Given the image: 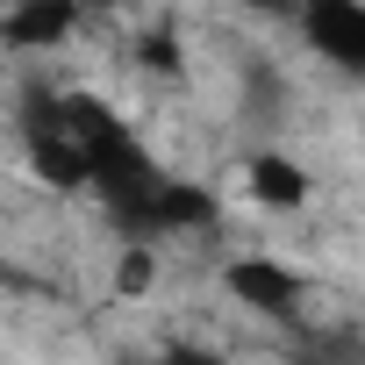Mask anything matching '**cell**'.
Masks as SVG:
<instances>
[{"mask_svg": "<svg viewBox=\"0 0 365 365\" xmlns=\"http://www.w3.org/2000/svg\"><path fill=\"white\" fill-rule=\"evenodd\" d=\"M301 22H308V43L329 65H344V72L365 65V8H358V0H308Z\"/></svg>", "mask_w": 365, "mask_h": 365, "instance_id": "1", "label": "cell"}, {"mask_svg": "<svg viewBox=\"0 0 365 365\" xmlns=\"http://www.w3.org/2000/svg\"><path fill=\"white\" fill-rule=\"evenodd\" d=\"M29 172L43 179V187H58V194H79L86 187V150L65 129V101H58V122L51 129H29Z\"/></svg>", "mask_w": 365, "mask_h": 365, "instance_id": "2", "label": "cell"}, {"mask_svg": "<svg viewBox=\"0 0 365 365\" xmlns=\"http://www.w3.org/2000/svg\"><path fill=\"white\" fill-rule=\"evenodd\" d=\"M230 294L251 301V308H265V315H294L301 308V279L279 258H237L230 265Z\"/></svg>", "mask_w": 365, "mask_h": 365, "instance_id": "3", "label": "cell"}, {"mask_svg": "<svg viewBox=\"0 0 365 365\" xmlns=\"http://www.w3.org/2000/svg\"><path fill=\"white\" fill-rule=\"evenodd\" d=\"M79 22V0H22V8L0 22V43L15 51H43V43H65Z\"/></svg>", "mask_w": 365, "mask_h": 365, "instance_id": "4", "label": "cell"}, {"mask_svg": "<svg viewBox=\"0 0 365 365\" xmlns=\"http://www.w3.org/2000/svg\"><path fill=\"white\" fill-rule=\"evenodd\" d=\"M244 179H251V201L258 208H301L308 201V172L294 165V158H279V150H251V165H244Z\"/></svg>", "mask_w": 365, "mask_h": 365, "instance_id": "5", "label": "cell"}, {"mask_svg": "<svg viewBox=\"0 0 365 365\" xmlns=\"http://www.w3.org/2000/svg\"><path fill=\"white\" fill-rule=\"evenodd\" d=\"M201 222H215V194L208 187H165V179H158L150 230H201Z\"/></svg>", "mask_w": 365, "mask_h": 365, "instance_id": "6", "label": "cell"}, {"mask_svg": "<svg viewBox=\"0 0 365 365\" xmlns=\"http://www.w3.org/2000/svg\"><path fill=\"white\" fill-rule=\"evenodd\" d=\"M150 279H158V258H150L143 244H129L122 265H115V287H122V294H150Z\"/></svg>", "mask_w": 365, "mask_h": 365, "instance_id": "7", "label": "cell"}, {"mask_svg": "<svg viewBox=\"0 0 365 365\" xmlns=\"http://www.w3.org/2000/svg\"><path fill=\"white\" fill-rule=\"evenodd\" d=\"M136 58H143L150 72H179V43H172V29H150V36L136 43Z\"/></svg>", "mask_w": 365, "mask_h": 365, "instance_id": "8", "label": "cell"}, {"mask_svg": "<svg viewBox=\"0 0 365 365\" xmlns=\"http://www.w3.org/2000/svg\"><path fill=\"white\" fill-rule=\"evenodd\" d=\"M165 365H222V358H215V351H208V344H179V351H172V358H165Z\"/></svg>", "mask_w": 365, "mask_h": 365, "instance_id": "9", "label": "cell"}, {"mask_svg": "<svg viewBox=\"0 0 365 365\" xmlns=\"http://www.w3.org/2000/svg\"><path fill=\"white\" fill-rule=\"evenodd\" d=\"M244 8H287V0H244Z\"/></svg>", "mask_w": 365, "mask_h": 365, "instance_id": "10", "label": "cell"}]
</instances>
